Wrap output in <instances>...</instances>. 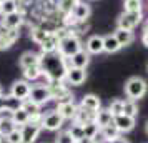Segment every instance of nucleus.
I'll return each mask as SVG.
<instances>
[{"mask_svg": "<svg viewBox=\"0 0 148 143\" xmlns=\"http://www.w3.org/2000/svg\"><path fill=\"white\" fill-rule=\"evenodd\" d=\"M100 135L103 136V140H113V138H116V136H120V131H118V128L115 127V123L112 122L110 125L100 128Z\"/></svg>", "mask_w": 148, "mask_h": 143, "instance_id": "nucleus-27", "label": "nucleus"}, {"mask_svg": "<svg viewBox=\"0 0 148 143\" xmlns=\"http://www.w3.org/2000/svg\"><path fill=\"white\" fill-rule=\"evenodd\" d=\"M72 120H73V123H78V125H87V123H90V122H95V113L78 107L77 112H75V116Z\"/></svg>", "mask_w": 148, "mask_h": 143, "instance_id": "nucleus-22", "label": "nucleus"}, {"mask_svg": "<svg viewBox=\"0 0 148 143\" xmlns=\"http://www.w3.org/2000/svg\"><path fill=\"white\" fill-rule=\"evenodd\" d=\"M22 23H23V14H20V12L2 15V20H0V25L7 28H15V30H18L22 27Z\"/></svg>", "mask_w": 148, "mask_h": 143, "instance_id": "nucleus-15", "label": "nucleus"}, {"mask_svg": "<svg viewBox=\"0 0 148 143\" xmlns=\"http://www.w3.org/2000/svg\"><path fill=\"white\" fill-rule=\"evenodd\" d=\"M55 143H75V140L70 136L68 131H60L58 135L55 136Z\"/></svg>", "mask_w": 148, "mask_h": 143, "instance_id": "nucleus-39", "label": "nucleus"}, {"mask_svg": "<svg viewBox=\"0 0 148 143\" xmlns=\"http://www.w3.org/2000/svg\"><path fill=\"white\" fill-rule=\"evenodd\" d=\"M123 115L133 116V118L138 115V107L133 100H123Z\"/></svg>", "mask_w": 148, "mask_h": 143, "instance_id": "nucleus-34", "label": "nucleus"}, {"mask_svg": "<svg viewBox=\"0 0 148 143\" xmlns=\"http://www.w3.org/2000/svg\"><path fill=\"white\" fill-rule=\"evenodd\" d=\"M125 12H141V0H125Z\"/></svg>", "mask_w": 148, "mask_h": 143, "instance_id": "nucleus-36", "label": "nucleus"}, {"mask_svg": "<svg viewBox=\"0 0 148 143\" xmlns=\"http://www.w3.org/2000/svg\"><path fill=\"white\" fill-rule=\"evenodd\" d=\"M60 37L62 35H58V32H52V34L47 37V40L43 42V43H40L42 53H52V52H57Z\"/></svg>", "mask_w": 148, "mask_h": 143, "instance_id": "nucleus-18", "label": "nucleus"}, {"mask_svg": "<svg viewBox=\"0 0 148 143\" xmlns=\"http://www.w3.org/2000/svg\"><path fill=\"white\" fill-rule=\"evenodd\" d=\"M0 118H2V116H0ZM15 128H17V125L14 123L12 118H2V120H0V135L3 136V138Z\"/></svg>", "mask_w": 148, "mask_h": 143, "instance_id": "nucleus-30", "label": "nucleus"}, {"mask_svg": "<svg viewBox=\"0 0 148 143\" xmlns=\"http://www.w3.org/2000/svg\"><path fill=\"white\" fill-rule=\"evenodd\" d=\"M78 108V105H75L73 100L68 102H58L57 103V112L63 116V120H72L75 116V112Z\"/></svg>", "mask_w": 148, "mask_h": 143, "instance_id": "nucleus-17", "label": "nucleus"}, {"mask_svg": "<svg viewBox=\"0 0 148 143\" xmlns=\"http://www.w3.org/2000/svg\"><path fill=\"white\" fill-rule=\"evenodd\" d=\"M108 110L112 112V115H113V116L121 115V113H123V100H120V98H116V100H113V102L110 103V107H108Z\"/></svg>", "mask_w": 148, "mask_h": 143, "instance_id": "nucleus-37", "label": "nucleus"}, {"mask_svg": "<svg viewBox=\"0 0 148 143\" xmlns=\"http://www.w3.org/2000/svg\"><path fill=\"white\" fill-rule=\"evenodd\" d=\"M147 68H148V63H147Z\"/></svg>", "mask_w": 148, "mask_h": 143, "instance_id": "nucleus-49", "label": "nucleus"}, {"mask_svg": "<svg viewBox=\"0 0 148 143\" xmlns=\"http://www.w3.org/2000/svg\"><path fill=\"white\" fill-rule=\"evenodd\" d=\"M147 90L148 85L141 77H132L125 83V95L128 96V100H133V102L143 98L147 95Z\"/></svg>", "mask_w": 148, "mask_h": 143, "instance_id": "nucleus-3", "label": "nucleus"}, {"mask_svg": "<svg viewBox=\"0 0 148 143\" xmlns=\"http://www.w3.org/2000/svg\"><path fill=\"white\" fill-rule=\"evenodd\" d=\"M0 2H3V0H0Z\"/></svg>", "mask_w": 148, "mask_h": 143, "instance_id": "nucleus-50", "label": "nucleus"}, {"mask_svg": "<svg viewBox=\"0 0 148 143\" xmlns=\"http://www.w3.org/2000/svg\"><path fill=\"white\" fill-rule=\"evenodd\" d=\"M112 143H128V140L121 138V136H116V138H113V140H112Z\"/></svg>", "mask_w": 148, "mask_h": 143, "instance_id": "nucleus-41", "label": "nucleus"}, {"mask_svg": "<svg viewBox=\"0 0 148 143\" xmlns=\"http://www.w3.org/2000/svg\"><path fill=\"white\" fill-rule=\"evenodd\" d=\"M83 133H85V138H97L98 133H100V127L95 122H90L87 125H83Z\"/></svg>", "mask_w": 148, "mask_h": 143, "instance_id": "nucleus-32", "label": "nucleus"}, {"mask_svg": "<svg viewBox=\"0 0 148 143\" xmlns=\"http://www.w3.org/2000/svg\"><path fill=\"white\" fill-rule=\"evenodd\" d=\"M147 8H148V5H147Z\"/></svg>", "mask_w": 148, "mask_h": 143, "instance_id": "nucleus-51", "label": "nucleus"}, {"mask_svg": "<svg viewBox=\"0 0 148 143\" xmlns=\"http://www.w3.org/2000/svg\"><path fill=\"white\" fill-rule=\"evenodd\" d=\"M145 28H148V18H147V22H145Z\"/></svg>", "mask_w": 148, "mask_h": 143, "instance_id": "nucleus-44", "label": "nucleus"}, {"mask_svg": "<svg viewBox=\"0 0 148 143\" xmlns=\"http://www.w3.org/2000/svg\"><path fill=\"white\" fill-rule=\"evenodd\" d=\"M23 77H25V80L27 82H35V80H38L42 77V68L40 65H35V67H28L23 70Z\"/></svg>", "mask_w": 148, "mask_h": 143, "instance_id": "nucleus-28", "label": "nucleus"}, {"mask_svg": "<svg viewBox=\"0 0 148 143\" xmlns=\"http://www.w3.org/2000/svg\"><path fill=\"white\" fill-rule=\"evenodd\" d=\"M0 15H2V2H0Z\"/></svg>", "mask_w": 148, "mask_h": 143, "instance_id": "nucleus-46", "label": "nucleus"}, {"mask_svg": "<svg viewBox=\"0 0 148 143\" xmlns=\"http://www.w3.org/2000/svg\"><path fill=\"white\" fill-rule=\"evenodd\" d=\"M0 120H2V118H0Z\"/></svg>", "mask_w": 148, "mask_h": 143, "instance_id": "nucleus-52", "label": "nucleus"}, {"mask_svg": "<svg viewBox=\"0 0 148 143\" xmlns=\"http://www.w3.org/2000/svg\"><path fill=\"white\" fill-rule=\"evenodd\" d=\"M82 50V42L78 37H75L73 34H63L60 37V42H58V48L57 52L65 57V58H70L72 55H75L77 52Z\"/></svg>", "mask_w": 148, "mask_h": 143, "instance_id": "nucleus-2", "label": "nucleus"}, {"mask_svg": "<svg viewBox=\"0 0 148 143\" xmlns=\"http://www.w3.org/2000/svg\"><path fill=\"white\" fill-rule=\"evenodd\" d=\"M28 100H32L37 105H45L47 102L52 100V93H50V88L45 83H38V85H34L30 88V95H28Z\"/></svg>", "mask_w": 148, "mask_h": 143, "instance_id": "nucleus-5", "label": "nucleus"}, {"mask_svg": "<svg viewBox=\"0 0 148 143\" xmlns=\"http://www.w3.org/2000/svg\"><path fill=\"white\" fill-rule=\"evenodd\" d=\"M52 34V32H48V30H45V28H40V27H35L34 30H32V34H30V37H32V40L35 42V43H43V42L47 40V37Z\"/></svg>", "mask_w": 148, "mask_h": 143, "instance_id": "nucleus-29", "label": "nucleus"}, {"mask_svg": "<svg viewBox=\"0 0 148 143\" xmlns=\"http://www.w3.org/2000/svg\"><path fill=\"white\" fill-rule=\"evenodd\" d=\"M147 133H148V122H147Z\"/></svg>", "mask_w": 148, "mask_h": 143, "instance_id": "nucleus-48", "label": "nucleus"}, {"mask_svg": "<svg viewBox=\"0 0 148 143\" xmlns=\"http://www.w3.org/2000/svg\"><path fill=\"white\" fill-rule=\"evenodd\" d=\"M98 143H112V140H101V142H98Z\"/></svg>", "mask_w": 148, "mask_h": 143, "instance_id": "nucleus-43", "label": "nucleus"}, {"mask_svg": "<svg viewBox=\"0 0 148 143\" xmlns=\"http://www.w3.org/2000/svg\"><path fill=\"white\" fill-rule=\"evenodd\" d=\"M68 133H70V136L75 140V143H78L80 140L85 138V133H83V125H78V123H73V125L68 128Z\"/></svg>", "mask_w": 148, "mask_h": 143, "instance_id": "nucleus-31", "label": "nucleus"}, {"mask_svg": "<svg viewBox=\"0 0 148 143\" xmlns=\"http://www.w3.org/2000/svg\"><path fill=\"white\" fill-rule=\"evenodd\" d=\"M143 20L141 12H123L116 20V28H123V30H130L133 32Z\"/></svg>", "mask_w": 148, "mask_h": 143, "instance_id": "nucleus-4", "label": "nucleus"}, {"mask_svg": "<svg viewBox=\"0 0 148 143\" xmlns=\"http://www.w3.org/2000/svg\"><path fill=\"white\" fill-rule=\"evenodd\" d=\"M2 142H3V136L0 135V143H2Z\"/></svg>", "mask_w": 148, "mask_h": 143, "instance_id": "nucleus-47", "label": "nucleus"}, {"mask_svg": "<svg viewBox=\"0 0 148 143\" xmlns=\"http://www.w3.org/2000/svg\"><path fill=\"white\" fill-rule=\"evenodd\" d=\"M65 80H67L70 85H82V83L87 80V72H85V68L70 67V68L67 70Z\"/></svg>", "mask_w": 148, "mask_h": 143, "instance_id": "nucleus-12", "label": "nucleus"}, {"mask_svg": "<svg viewBox=\"0 0 148 143\" xmlns=\"http://www.w3.org/2000/svg\"><path fill=\"white\" fill-rule=\"evenodd\" d=\"M120 48H121V45L118 43V40L115 38L113 34L103 37V52H107V53H116Z\"/></svg>", "mask_w": 148, "mask_h": 143, "instance_id": "nucleus-25", "label": "nucleus"}, {"mask_svg": "<svg viewBox=\"0 0 148 143\" xmlns=\"http://www.w3.org/2000/svg\"><path fill=\"white\" fill-rule=\"evenodd\" d=\"M7 143H22V130L17 127L15 130H12L5 138H3Z\"/></svg>", "mask_w": 148, "mask_h": 143, "instance_id": "nucleus-35", "label": "nucleus"}, {"mask_svg": "<svg viewBox=\"0 0 148 143\" xmlns=\"http://www.w3.org/2000/svg\"><path fill=\"white\" fill-rule=\"evenodd\" d=\"M112 122H113V115H112V112H110L108 108H100L97 113H95V123H97L100 128L110 125Z\"/></svg>", "mask_w": 148, "mask_h": 143, "instance_id": "nucleus-23", "label": "nucleus"}, {"mask_svg": "<svg viewBox=\"0 0 148 143\" xmlns=\"http://www.w3.org/2000/svg\"><path fill=\"white\" fill-rule=\"evenodd\" d=\"M47 85L50 88V93H52V100H57V103L73 100L72 92L67 88V85H63V82H52V83H47Z\"/></svg>", "mask_w": 148, "mask_h": 143, "instance_id": "nucleus-7", "label": "nucleus"}, {"mask_svg": "<svg viewBox=\"0 0 148 143\" xmlns=\"http://www.w3.org/2000/svg\"><path fill=\"white\" fill-rule=\"evenodd\" d=\"M12 120H14V123L20 128L25 123L30 122V116H28V113L23 108H18V110H15V112H12Z\"/></svg>", "mask_w": 148, "mask_h": 143, "instance_id": "nucleus-26", "label": "nucleus"}, {"mask_svg": "<svg viewBox=\"0 0 148 143\" xmlns=\"http://www.w3.org/2000/svg\"><path fill=\"white\" fill-rule=\"evenodd\" d=\"M141 43L145 47H148V28L145 27H143V32H141Z\"/></svg>", "mask_w": 148, "mask_h": 143, "instance_id": "nucleus-40", "label": "nucleus"}, {"mask_svg": "<svg viewBox=\"0 0 148 143\" xmlns=\"http://www.w3.org/2000/svg\"><path fill=\"white\" fill-rule=\"evenodd\" d=\"M90 14H92L90 5L85 3V2H80V0L75 3V7L72 8V12H70V15H72L77 22H85L88 17H90Z\"/></svg>", "mask_w": 148, "mask_h": 143, "instance_id": "nucleus-14", "label": "nucleus"}, {"mask_svg": "<svg viewBox=\"0 0 148 143\" xmlns=\"http://www.w3.org/2000/svg\"><path fill=\"white\" fill-rule=\"evenodd\" d=\"M40 68H42V75L47 78L48 83H52V82H63L70 65H68V58L62 57L58 52H52V53L40 55Z\"/></svg>", "mask_w": 148, "mask_h": 143, "instance_id": "nucleus-1", "label": "nucleus"}, {"mask_svg": "<svg viewBox=\"0 0 148 143\" xmlns=\"http://www.w3.org/2000/svg\"><path fill=\"white\" fill-rule=\"evenodd\" d=\"M77 2H78V0H58V7H60V10L65 15H68L72 12V8L75 7Z\"/></svg>", "mask_w": 148, "mask_h": 143, "instance_id": "nucleus-38", "label": "nucleus"}, {"mask_svg": "<svg viewBox=\"0 0 148 143\" xmlns=\"http://www.w3.org/2000/svg\"><path fill=\"white\" fill-rule=\"evenodd\" d=\"M115 38L118 40V43H120L121 47H127V45H130L132 42L135 40V35L133 32H130V30H123V28H116L113 32Z\"/></svg>", "mask_w": 148, "mask_h": 143, "instance_id": "nucleus-24", "label": "nucleus"}, {"mask_svg": "<svg viewBox=\"0 0 148 143\" xmlns=\"http://www.w3.org/2000/svg\"><path fill=\"white\" fill-rule=\"evenodd\" d=\"M18 63H20L22 70H25V68H28V67L40 65V55L35 53V52H25V53H22Z\"/></svg>", "mask_w": 148, "mask_h": 143, "instance_id": "nucleus-21", "label": "nucleus"}, {"mask_svg": "<svg viewBox=\"0 0 148 143\" xmlns=\"http://www.w3.org/2000/svg\"><path fill=\"white\" fill-rule=\"evenodd\" d=\"M30 88H32V85H30L27 80H17V82H14L12 88H10V95H14L15 98L25 102V100H28Z\"/></svg>", "mask_w": 148, "mask_h": 143, "instance_id": "nucleus-10", "label": "nucleus"}, {"mask_svg": "<svg viewBox=\"0 0 148 143\" xmlns=\"http://www.w3.org/2000/svg\"><path fill=\"white\" fill-rule=\"evenodd\" d=\"M78 143H97V140H93V138H83Z\"/></svg>", "mask_w": 148, "mask_h": 143, "instance_id": "nucleus-42", "label": "nucleus"}, {"mask_svg": "<svg viewBox=\"0 0 148 143\" xmlns=\"http://www.w3.org/2000/svg\"><path fill=\"white\" fill-rule=\"evenodd\" d=\"M20 130H22V143H34L43 128H42L40 122H28L23 127H20Z\"/></svg>", "mask_w": 148, "mask_h": 143, "instance_id": "nucleus-8", "label": "nucleus"}, {"mask_svg": "<svg viewBox=\"0 0 148 143\" xmlns=\"http://www.w3.org/2000/svg\"><path fill=\"white\" fill-rule=\"evenodd\" d=\"M18 12V0H3L2 2V15Z\"/></svg>", "mask_w": 148, "mask_h": 143, "instance_id": "nucleus-33", "label": "nucleus"}, {"mask_svg": "<svg viewBox=\"0 0 148 143\" xmlns=\"http://www.w3.org/2000/svg\"><path fill=\"white\" fill-rule=\"evenodd\" d=\"M22 108V100L15 98L14 95H0V112H15Z\"/></svg>", "mask_w": 148, "mask_h": 143, "instance_id": "nucleus-11", "label": "nucleus"}, {"mask_svg": "<svg viewBox=\"0 0 148 143\" xmlns=\"http://www.w3.org/2000/svg\"><path fill=\"white\" fill-rule=\"evenodd\" d=\"M78 107L88 110V112H92V113H97V112L101 108V103H100V98H98V96L90 93V95H85L82 98V102H80Z\"/></svg>", "mask_w": 148, "mask_h": 143, "instance_id": "nucleus-20", "label": "nucleus"}, {"mask_svg": "<svg viewBox=\"0 0 148 143\" xmlns=\"http://www.w3.org/2000/svg\"><path fill=\"white\" fill-rule=\"evenodd\" d=\"M18 30L0 25V50H7L18 40Z\"/></svg>", "mask_w": 148, "mask_h": 143, "instance_id": "nucleus-9", "label": "nucleus"}, {"mask_svg": "<svg viewBox=\"0 0 148 143\" xmlns=\"http://www.w3.org/2000/svg\"><path fill=\"white\" fill-rule=\"evenodd\" d=\"M63 125V116L57 110H50L45 115H42V128L47 131H57Z\"/></svg>", "mask_w": 148, "mask_h": 143, "instance_id": "nucleus-6", "label": "nucleus"}, {"mask_svg": "<svg viewBox=\"0 0 148 143\" xmlns=\"http://www.w3.org/2000/svg\"><path fill=\"white\" fill-rule=\"evenodd\" d=\"M113 123L120 133H127V131H132L135 128V118L133 116H128V115H123V113L113 116Z\"/></svg>", "mask_w": 148, "mask_h": 143, "instance_id": "nucleus-13", "label": "nucleus"}, {"mask_svg": "<svg viewBox=\"0 0 148 143\" xmlns=\"http://www.w3.org/2000/svg\"><path fill=\"white\" fill-rule=\"evenodd\" d=\"M85 50L88 53L98 55L103 52V37L100 35H92L87 42H85Z\"/></svg>", "mask_w": 148, "mask_h": 143, "instance_id": "nucleus-19", "label": "nucleus"}, {"mask_svg": "<svg viewBox=\"0 0 148 143\" xmlns=\"http://www.w3.org/2000/svg\"><path fill=\"white\" fill-rule=\"evenodd\" d=\"M88 63H90V53L87 50H83V48L68 58V65L75 68H87Z\"/></svg>", "mask_w": 148, "mask_h": 143, "instance_id": "nucleus-16", "label": "nucleus"}, {"mask_svg": "<svg viewBox=\"0 0 148 143\" xmlns=\"http://www.w3.org/2000/svg\"><path fill=\"white\" fill-rule=\"evenodd\" d=\"M2 93H3V90H2V85H0V95H2Z\"/></svg>", "mask_w": 148, "mask_h": 143, "instance_id": "nucleus-45", "label": "nucleus"}]
</instances>
